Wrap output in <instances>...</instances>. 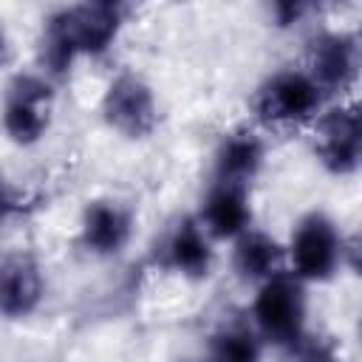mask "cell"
<instances>
[{
    "mask_svg": "<svg viewBox=\"0 0 362 362\" xmlns=\"http://www.w3.org/2000/svg\"><path fill=\"white\" fill-rule=\"evenodd\" d=\"M127 8L122 3H82L59 8L48 17L42 59L54 74H62L79 54H102L116 40Z\"/></svg>",
    "mask_w": 362,
    "mask_h": 362,
    "instance_id": "6da1fadb",
    "label": "cell"
},
{
    "mask_svg": "<svg viewBox=\"0 0 362 362\" xmlns=\"http://www.w3.org/2000/svg\"><path fill=\"white\" fill-rule=\"evenodd\" d=\"M252 317L257 331L274 345H300L305 325V291L303 280L294 274H272L260 283Z\"/></svg>",
    "mask_w": 362,
    "mask_h": 362,
    "instance_id": "7a4b0ae2",
    "label": "cell"
},
{
    "mask_svg": "<svg viewBox=\"0 0 362 362\" xmlns=\"http://www.w3.org/2000/svg\"><path fill=\"white\" fill-rule=\"evenodd\" d=\"M322 90L308 71H277L257 90L255 110L266 124H300L320 110Z\"/></svg>",
    "mask_w": 362,
    "mask_h": 362,
    "instance_id": "3957f363",
    "label": "cell"
},
{
    "mask_svg": "<svg viewBox=\"0 0 362 362\" xmlns=\"http://www.w3.org/2000/svg\"><path fill=\"white\" fill-rule=\"evenodd\" d=\"M102 113L113 130L127 139L150 136L158 124V107L150 85L136 74H119L102 99Z\"/></svg>",
    "mask_w": 362,
    "mask_h": 362,
    "instance_id": "277c9868",
    "label": "cell"
},
{
    "mask_svg": "<svg viewBox=\"0 0 362 362\" xmlns=\"http://www.w3.org/2000/svg\"><path fill=\"white\" fill-rule=\"evenodd\" d=\"M291 263L300 280H328L342 263V240L322 212H311L297 223L291 235Z\"/></svg>",
    "mask_w": 362,
    "mask_h": 362,
    "instance_id": "5b68a950",
    "label": "cell"
},
{
    "mask_svg": "<svg viewBox=\"0 0 362 362\" xmlns=\"http://www.w3.org/2000/svg\"><path fill=\"white\" fill-rule=\"evenodd\" d=\"M51 122V88L40 76H17L6 90L3 130L17 144H34Z\"/></svg>",
    "mask_w": 362,
    "mask_h": 362,
    "instance_id": "8992f818",
    "label": "cell"
},
{
    "mask_svg": "<svg viewBox=\"0 0 362 362\" xmlns=\"http://www.w3.org/2000/svg\"><path fill=\"white\" fill-rule=\"evenodd\" d=\"M359 141H362V136H359V110H356V105L334 107L317 124V156L337 175H348V173L356 170Z\"/></svg>",
    "mask_w": 362,
    "mask_h": 362,
    "instance_id": "52a82bcc",
    "label": "cell"
},
{
    "mask_svg": "<svg viewBox=\"0 0 362 362\" xmlns=\"http://www.w3.org/2000/svg\"><path fill=\"white\" fill-rule=\"evenodd\" d=\"M359 71V45L351 34H322L311 45V71L308 76L320 90H345L354 85Z\"/></svg>",
    "mask_w": 362,
    "mask_h": 362,
    "instance_id": "ba28073f",
    "label": "cell"
},
{
    "mask_svg": "<svg viewBox=\"0 0 362 362\" xmlns=\"http://www.w3.org/2000/svg\"><path fill=\"white\" fill-rule=\"evenodd\" d=\"M42 300V274L25 255L8 257L0 266V311L6 317H25Z\"/></svg>",
    "mask_w": 362,
    "mask_h": 362,
    "instance_id": "9c48e42d",
    "label": "cell"
},
{
    "mask_svg": "<svg viewBox=\"0 0 362 362\" xmlns=\"http://www.w3.org/2000/svg\"><path fill=\"white\" fill-rule=\"evenodd\" d=\"M204 232L212 238H238L249 229V204L246 187L215 181L201 212Z\"/></svg>",
    "mask_w": 362,
    "mask_h": 362,
    "instance_id": "30bf717a",
    "label": "cell"
},
{
    "mask_svg": "<svg viewBox=\"0 0 362 362\" xmlns=\"http://www.w3.org/2000/svg\"><path fill=\"white\" fill-rule=\"evenodd\" d=\"M130 240V215L113 201H93L82 218V243L96 255H116Z\"/></svg>",
    "mask_w": 362,
    "mask_h": 362,
    "instance_id": "8fae6325",
    "label": "cell"
},
{
    "mask_svg": "<svg viewBox=\"0 0 362 362\" xmlns=\"http://www.w3.org/2000/svg\"><path fill=\"white\" fill-rule=\"evenodd\" d=\"M260 161H263V144L255 133L249 130L229 133L215 156V181L249 187V181L260 170Z\"/></svg>",
    "mask_w": 362,
    "mask_h": 362,
    "instance_id": "7c38bea8",
    "label": "cell"
},
{
    "mask_svg": "<svg viewBox=\"0 0 362 362\" xmlns=\"http://www.w3.org/2000/svg\"><path fill=\"white\" fill-rule=\"evenodd\" d=\"M164 257H167V266L181 272L184 277H204L212 263V249L204 226L189 218L181 221L164 246Z\"/></svg>",
    "mask_w": 362,
    "mask_h": 362,
    "instance_id": "4fadbf2b",
    "label": "cell"
},
{
    "mask_svg": "<svg viewBox=\"0 0 362 362\" xmlns=\"http://www.w3.org/2000/svg\"><path fill=\"white\" fill-rule=\"evenodd\" d=\"M280 266V246L274 238L263 235V232H243L238 235L235 243V269L240 277L246 280H266L272 274H277Z\"/></svg>",
    "mask_w": 362,
    "mask_h": 362,
    "instance_id": "5bb4252c",
    "label": "cell"
},
{
    "mask_svg": "<svg viewBox=\"0 0 362 362\" xmlns=\"http://www.w3.org/2000/svg\"><path fill=\"white\" fill-rule=\"evenodd\" d=\"M212 362H257L260 348L252 331L246 328H223L212 337L209 348Z\"/></svg>",
    "mask_w": 362,
    "mask_h": 362,
    "instance_id": "9a60e30c",
    "label": "cell"
},
{
    "mask_svg": "<svg viewBox=\"0 0 362 362\" xmlns=\"http://www.w3.org/2000/svg\"><path fill=\"white\" fill-rule=\"evenodd\" d=\"M300 354H297V362H342L334 348L322 345V342H308V345H297Z\"/></svg>",
    "mask_w": 362,
    "mask_h": 362,
    "instance_id": "2e32d148",
    "label": "cell"
},
{
    "mask_svg": "<svg viewBox=\"0 0 362 362\" xmlns=\"http://www.w3.org/2000/svg\"><path fill=\"white\" fill-rule=\"evenodd\" d=\"M303 11H305V6H300V3H277V6H274V14H277L280 25L294 23V20H297Z\"/></svg>",
    "mask_w": 362,
    "mask_h": 362,
    "instance_id": "e0dca14e",
    "label": "cell"
},
{
    "mask_svg": "<svg viewBox=\"0 0 362 362\" xmlns=\"http://www.w3.org/2000/svg\"><path fill=\"white\" fill-rule=\"evenodd\" d=\"M17 209H20V201H17V198H14V195L0 184V218H3V215H8V212H17Z\"/></svg>",
    "mask_w": 362,
    "mask_h": 362,
    "instance_id": "ac0fdd59",
    "label": "cell"
},
{
    "mask_svg": "<svg viewBox=\"0 0 362 362\" xmlns=\"http://www.w3.org/2000/svg\"><path fill=\"white\" fill-rule=\"evenodd\" d=\"M8 59H11V42H8V37H6V28L0 25V68H3Z\"/></svg>",
    "mask_w": 362,
    "mask_h": 362,
    "instance_id": "d6986e66",
    "label": "cell"
}]
</instances>
